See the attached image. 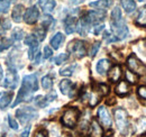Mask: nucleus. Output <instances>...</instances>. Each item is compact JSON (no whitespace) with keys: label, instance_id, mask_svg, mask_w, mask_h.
<instances>
[{"label":"nucleus","instance_id":"f257e3e1","mask_svg":"<svg viewBox=\"0 0 146 137\" xmlns=\"http://www.w3.org/2000/svg\"><path fill=\"white\" fill-rule=\"evenodd\" d=\"M37 90H38V81H37L36 75L29 74V75L24 76V79L21 81V88L19 90L17 99L14 102L13 107L17 106L21 101H29L32 99L33 93L36 92Z\"/></svg>","mask_w":146,"mask_h":137},{"label":"nucleus","instance_id":"f03ea898","mask_svg":"<svg viewBox=\"0 0 146 137\" xmlns=\"http://www.w3.org/2000/svg\"><path fill=\"white\" fill-rule=\"evenodd\" d=\"M113 115H115V121H116L118 129L120 130L121 134L126 135L128 132V125H129L128 124V115L126 110L123 108H117V109H115Z\"/></svg>","mask_w":146,"mask_h":137},{"label":"nucleus","instance_id":"7ed1b4c3","mask_svg":"<svg viewBox=\"0 0 146 137\" xmlns=\"http://www.w3.org/2000/svg\"><path fill=\"white\" fill-rule=\"evenodd\" d=\"M79 117H80L79 109H76L74 107H70L64 111V114L62 116V124L69 128H73V127H75V125L79 120Z\"/></svg>","mask_w":146,"mask_h":137},{"label":"nucleus","instance_id":"20e7f679","mask_svg":"<svg viewBox=\"0 0 146 137\" xmlns=\"http://www.w3.org/2000/svg\"><path fill=\"white\" fill-rule=\"evenodd\" d=\"M127 68L131 72L138 74V75H144L146 74V65L144 63H142L135 55H130L127 59Z\"/></svg>","mask_w":146,"mask_h":137},{"label":"nucleus","instance_id":"39448f33","mask_svg":"<svg viewBox=\"0 0 146 137\" xmlns=\"http://www.w3.org/2000/svg\"><path fill=\"white\" fill-rule=\"evenodd\" d=\"M16 116L21 124H27L37 117V111L32 107H24L17 110Z\"/></svg>","mask_w":146,"mask_h":137},{"label":"nucleus","instance_id":"423d86ee","mask_svg":"<svg viewBox=\"0 0 146 137\" xmlns=\"http://www.w3.org/2000/svg\"><path fill=\"white\" fill-rule=\"evenodd\" d=\"M68 51L70 52L71 54H73L75 57H78V59H82L87 54V49H86L84 42L83 41H79V39H74L69 44Z\"/></svg>","mask_w":146,"mask_h":137},{"label":"nucleus","instance_id":"0eeeda50","mask_svg":"<svg viewBox=\"0 0 146 137\" xmlns=\"http://www.w3.org/2000/svg\"><path fill=\"white\" fill-rule=\"evenodd\" d=\"M106 17V11L104 10H93V11H89L86 16H83L81 20H83L88 26L90 25H96L99 24L101 21H104V19Z\"/></svg>","mask_w":146,"mask_h":137},{"label":"nucleus","instance_id":"6e6552de","mask_svg":"<svg viewBox=\"0 0 146 137\" xmlns=\"http://www.w3.org/2000/svg\"><path fill=\"white\" fill-rule=\"evenodd\" d=\"M111 28H112L113 35L117 37L118 41L124 39L128 36V28L124 19L120 21H117V23H111Z\"/></svg>","mask_w":146,"mask_h":137},{"label":"nucleus","instance_id":"1a4fd4ad","mask_svg":"<svg viewBox=\"0 0 146 137\" xmlns=\"http://www.w3.org/2000/svg\"><path fill=\"white\" fill-rule=\"evenodd\" d=\"M18 84V75L16 73L15 70H11L9 68L7 71V74H6V79H5V82H3V86L6 88H9V89H15Z\"/></svg>","mask_w":146,"mask_h":137},{"label":"nucleus","instance_id":"9d476101","mask_svg":"<svg viewBox=\"0 0 146 137\" xmlns=\"http://www.w3.org/2000/svg\"><path fill=\"white\" fill-rule=\"evenodd\" d=\"M38 17H39V11L35 6L33 7H29L25 14H24V20L26 24H29V25H33L35 24L37 20H38Z\"/></svg>","mask_w":146,"mask_h":137},{"label":"nucleus","instance_id":"9b49d317","mask_svg":"<svg viewBox=\"0 0 146 137\" xmlns=\"http://www.w3.org/2000/svg\"><path fill=\"white\" fill-rule=\"evenodd\" d=\"M98 117H99V120H100L101 125L105 128H110L112 121H111V117H110L109 112L107 111V109L105 107H100L98 109Z\"/></svg>","mask_w":146,"mask_h":137},{"label":"nucleus","instance_id":"f8f14e48","mask_svg":"<svg viewBox=\"0 0 146 137\" xmlns=\"http://www.w3.org/2000/svg\"><path fill=\"white\" fill-rule=\"evenodd\" d=\"M60 90L63 94L69 96V97H73V92L75 91V86L72 81L64 79L60 82Z\"/></svg>","mask_w":146,"mask_h":137},{"label":"nucleus","instance_id":"ddd939ff","mask_svg":"<svg viewBox=\"0 0 146 137\" xmlns=\"http://www.w3.org/2000/svg\"><path fill=\"white\" fill-rule=\"evenodd\" d=\"M55 98H56V93H55V92L50 93V94H48V96H46V97L38 96V97L35 98V104H36L37 107H39V108H44V107H45L48 102L53 101Z\"/></svg>","mask_w":146,"mask_h":137},{"label":"nucleus","instance_id":"4468645a","mask_svg":"<svg viewBox=\"0 0 146 137\" xmlns=\"http://www.w3.org/2000/svg\"><path fill=\"white\" fill-rule=\"evenodd\" d=\"M64 28H65V32L66 34H72L74 33L76 29H78V20L76 18L74 17H68L64 21Z\"/></svg>","mask_w":146,"mask_h":137},{"label":"nucleus","instance_id":"2eb2a0df","mask_svg":"<svg viewBox=\"0 0 146 137\" xmlns=\"http://www.w3.org/2000/svg\"><path fill=\"white\" fill-rule=\"evenodd\" d=\"M110 67H111V62H110L109 60H107V59H102V60H100V61L97 63L96 70H97V72H98L99 74L105 75V74L109 71Z\"/></svg>","mask_w":146,"mask_h":137},{"label":"nucleus","instance_id":"dca6fc26","mask_svg":"<svg viewBox=\"0 0 146 137\" xmlns=\"http://www.w3.org/2000/svg\"><path fill=\"white\" fill-rule=\"evenodd\" d=\"M129 91H130V88H129V84H128L127 81H119L118 83H117V86L115 88V92L118 94V96H121V97H124V96H127L128 93H129Z\"/></svg>","mask_w":146,"mask_h":137},{"label":"nucleus","instance_id":"f3484780","mask_svg":"<svg viewBox=\"0 0 146 137\" xmlns=\"http://www.w3.org/2000/svg\"><path fill=\"white\" fill-rule=\"evenodd\" d=\"M38 5L43 9L44 13L48 14V13H52L53 11L56 2H55V0H38Z\"/></svg>","mask_w":146,"mask_h":137},{"label":"nucleus","instance_id":"a211bd4d","mask_svg":"<svg viewBox=\"0 0 146 137\" xmlns=\"http://www.w3.org/2000/svg\"><path fill=\"white\" fill-rule=\"evenodd\" d=\"M121 68L117 64V65H115V67H112V68H110L109 71V80L111 82H118L119 80H120V78H121Z\"/></svg>","mask_w":146,"mask_h":137},{"label":"nucleus","instance_id":"6ab92c4d","mask_svg":"<svg viewBox=\"0 0 146 137\" xmlns=\"http://www.w3.org/2000/svg\"><path fill=\"white\" fill-rule=\"evenodd\" d=\"M112 5V0H98V1H93L90 2V7L96 8L98 10H106L107 8H109Z\"/></svg>","mask_w":146,"mask_h":137},{"label":"nucleus","instance_id":"aec40b11","mask_svg":"<svg viewBox=\"0 0 146 137\" xmlns=\"http://www.w3.org/2000/svg\"><path fill=\"white\" fill-rule=\"evenodd\" d=\"M24 15V6L23 5H16L13 9V14H11V18L15 23H20L21 18Z\"/></svg>","mask_w":146,"mask_h":137},{"label":"nucleus","instance_id":"412c9836","mask_svg":"<svg viewBox=\"0 0 146 137\" xmlns=\"http://www.w3.org/2000/svg\"><path fill=\"white\" fill-rule=\"evenodd\" d=\"M14 98V93L11 91H8V92H5L2 96H1V99H0V108L1 109H5L6 107H8L11 100Z\"/></svg>","mask_w":146,"mask_h":137},{"label":"nucleus","instance_id":"4be33fe9","mask_svg":"<svg viewBox=\"0 0 146 137\" xmlns=\"http://www.w3.org/2000/svg\"><path fill=\"white\" fill-rule=\"evenodd\" d=\"M63 42H64V35L62 34V33H56L53 36V38L51 39V45H52L53 49L57 50Z\"/></svg>","mask_w":146,"mask_h":137},{"label":"nucleus","instance_id":"5701e85b","mask_svg":"<svg viewBox=\"0 0 146 137\" xmlns=\"http://www.w3.org/2000/svg\"><path fill=\"white\" fill-rule=\"evenodd\" d=\"M91 135L92 137H101L102 136V128L98 124L96 119L92 120L91 122Z\"/></svg>","mask_w":146,"mask_h":137},{"label":"nucleus","instance_id":"b1692460","mask_svg":"<svg viewBox=\"0 0 146 137\" xmlns=\"http://www.w3.org/2000/svg\"><path fill=\"white\" fill-rule=\"evenodd\" d=\"M121 6L124 8V10L130 14L136 9V2L134 0H121Z\"/></svg>","mask_w":146,"mask_h":137},{"label":"nucleus","instance_id":"393cba45","mask_svg":"<svg viewBox=\"0 0 146 137\" xmlns=\"http://www.w3.org/2000/svg\"><path fill=\"white\" fill-rule=\"evenodd\" d=\"M125 76H126V81H127L128 83L135 84V83H137V81H138V74L131 72L130 70H127V71L125 72Z\"/></svg>","mask_w":146,"mask_h":137},{"label":"nucleus","instance_id":"a878e982","mask_svg":"<svg viewBox=\"0 0 146 137\" xmlns=\"http://www.w3.org/2000/svg\"><path fill=\"white\" fill-rule=\"evenodd\" d=\"M100 93L96 90V92H93L91 94H89L88 96V100H89V104L91 106V107H94V106H97V103L100 101Z\"/></svg>","mask_w":146,"mask_h":137},{"label":"nucleus","instance_id":"bb28decb","mask_svg":"<svg viewBox=\"0 0 146 137\" xmlns=\"http://www.w3.org/2000/svg\"><path fill=\"white\" fill-rule=\"evenodd\" d=\"M120 20H123L121 10H120L118 7H116V8L112 10V13H111V21H110V23H117V21H120Z\"/></svg>","mask_w":146,"mask_h":137},{"label":"nucleus","instance_id":"cd10ccee","mask_svg":"<svg viewBox=\"0 0 146 137\" xmlns=\"http://www.w3.org/2000/svg\"><path fill=\"white\" fill-rule=\"evenodd\" d=\"M42 86H43V89H45V90H51L52 86H53L52 78L48 76V75L43 76V79H42Z\"/></svg>","mask_w":146,"mask_h":137},{"label":"nucleus","instance_id":"c85d7f7f","mask_svg":"<svg viewBox=\"0 0 146 137\" xmlns=\"http://www.w3.org/2000/svg\"><path fill=\"white\" fill-rule=\"evenodd\" d=\"M75 65L73 64V65H68V67H65V68H63L61 71H60V74L61 75H63V76H70V75H72L73 72H74V70H75Z\"/></svg>","mask_w":146,"mask_h":137},{"label":"nucleus","instance_id":"c756f323","mask_svg":"<svg viewBox=\"0 0 146 137\" xmlns=\"http://www.w3.org/2000/svg\"><path fill=\"white\" fill-rule=\"evenodd\" d=\"M45 35H46V29L43 26L35 29V32H34V36H35L37 41H43L45 38Z\"/></svg>","mask_w":146,"mask_h":137},{"label":"nucleus","instance_id":"7c9ffc66","mask_svg":"<svg viewBox=\"0 0 146 137\" xmlns=\"http://www.w3.org/2000/svg\"><path fill=\"white\" fill-rule=\"evenodd\" d=\"M13 44V41L11 39H8V38H0V52L5 51L7 49H9Z\"/></svg>","mask_w":146,"mask_h":137},{"label":"nucleus","instance_id":"2f4dec72","mask_svg":"<svg viewBox=\"0 0 146 137\" xmlns=\"http://www.w3.org/2000/svg\"><path fill=\"white\" fill-rule=\"evenodd\" d=\"M10 8V1L9 0H0V14L8 13Z\"/></svg>","mask_w":146,"mask_h":137},{"label":"nucleus","instance_id":"473e14b6","mask_svg":"<svg viewBox=\"0 0 146 137\" xmlns=\"http://www.w3.org/2000/svg\"><path fill=\"white\" fill-rule=\"evenodd\" d=\"M137 23L142 26H146V7L142 8L139 11V16L137 17Z\"/></svg>","mask_w":146,"mask_h":137},{"label":"nucleus","instance_id":"72a5a7b5","mask_svg":"<svg viewBox=\"0 0 146 137\" xmlns=\"http://www.w3.org/2000/svg\"><path fill=\"white\" fill-rule=\"evenodd\" d=\"M38 53H39V51H38V43H36V44L32 45L31 49H29V52H28V57H29V60H34Z\"/></svg>","mask_w":146,"mask_h":137},{"label":"nucleus","instance_id":"f704fd0d","mask_svg":"<svg viewBox=\"0 0 146 137\" xmlns=\"http://www.w3.org/2000/svg\"><path fill=\"white\" fill-rule=\"evenodd\" d=\"M97 91L100 93V96H101V97H104V96H107V94L109 93V86H107V84H104V83H101V84H98Z\"/></svg>","mask_w":146,"mask_h":137},{"label":"nucleus","instance_id":"c9c22d12","mask_svg":"<svg viewBox=\"0 0 146 137\" xmlns=\"http://www.w3.org/2000/svg\"><path fill=\"white\" fill-rule=\"evenodd\" d=\"M68 59H69V55H68V54H65V53H62V54H60V55H57V56L55 57L54 63L55 64H57V65H60V64L64 63Z\"/></svg>","mask_w":146,"mask_h":137},{"label":"nucleus","instance_id":"e433bc0d","mask_svg":"<svg viewBox=\"0 0 146 137\" xmlns=\"http://www.w3.org/2000/svg\"><path fill=\"white\" fill-rule=\"evenodd\" d=\"M23 37H24V32L21 29H19V28L14 29V32H13V38L15 41H20Z\"/></svg>","mask_w":146,"mask_h":137},{"label":"nucleus","instance_id":"4c0bfd02","mask_svg":"<svg viewBox=\"0 0 146 137\" xmlns=\"http://www.w3.org/2000/svg\"><path fill=\"white\" fill-rule=\"evenodd\" d=\"M137 94L142 100H146V86H141L137 89Z\"/></svg>","mask_w":146,"mask_h":137},{"label":"nucleus","instance_id":"58836bf2","mask_svg":"<svg viewBox=\"0 0 146 137\" xmlns=\"http://www.w3.org/2000/svg\"><path fill=\"white\" fill-rule=\"evenodd\" d=\"M36 43H37V39L35 38L34 35H29V36H27V37L25 38V44H26V45L32 46V45H34V44H36Z\"/></svg>","mask_w":146,"mask_h":137},{"label":"nucleus","instance_id":"ea45409f","mask_svg":"<svg viewBox=\"0 0 146 137\" xmlns=\"http://www.w3.org/2000/svg\"><path fill=\"white\" fill-rule=\"evenodd\" d=\"M99 49H100V42H96L93 45H92L91 47V51H90V56L91 57H94L96 56V54L98 53L99 51Z\"/></svg>","mask_w":146,"mask_h":137},{"label":"nucleus","instance_id":"a19ab883","mask_svg":"<svg viewBox=\"0 0 146 137\" xmlns=\"http://www.w3.org/2000/svg\"><path fill=\"white\" fill-rule=\"evenodd\" d=\"M8 124H9V126H10L11 129H14V130H17L18 129V122L14 119L11 116H8Z\"/></svg>","mask_w":146,"mask_h":137},{"label":"nucleus","instance_id":"79ce46f5","mask_svg":"<svg viewBox=\"0 0 146 137\" xmlns=\"http://www.w3.org/2000/svg\"><path fill=\"white\" fill-rule=\"evenodd\" d=\"M0 25L2 26L3 29H9V28H10V21L7 20L6 18H3V19L0 20Z\"/></svg>","mask_w":146,"mask_h":137},{"label":"nucleus","instance_id":"37998d69","mask_svg":"<svg viewBox=\"0 0 146 137\" xmlns=\"http://www.w3.org/2000/svg\"><path fill=\"white\" fill-rule=\"evenodd\" d=\"M52 54H53V51H52L51 47L46 46V47L44 49V59H50V57L52 56Z\"/></svg>","mask_w":146,"mask_h":137},{"label":"nucleus","instance_id":"c03bdc74","mask_svg":"<svg viewBox=\"0 0 146 137\" xmlns=\"http://www.w3.org/2000/svg\"><path fill=\"white\" fill-rule=\"evenodd\" d=\"M35 137H47V133L44 130V129H40L36 133Z\"/></svg>","mask_w":146,"mask_h":137},{"label":"nucleus","instance_id":"a18cd8bd","mask_svg":"<svg viewBox=\"0 0 146 137\" xmlns=\"http://www.w3.org/2000/svg\"><path fill=\"white\" fill-rule=\"evenodd\" d=\"M29 132H31V127H28V128H26L23 133H21V135L19 137H28V135H29Z\"/></svg>","mask_w":146,"mask_h":137},{"label":"nucleus","instance_id":"49530a36","mask_svg":"<svg viewBox=\"0 0 146 137\" xmlns=\"http://www.w3.org/2000/svg\"><path fill=\"white\" fill-rule=\"evenodd\" d=\"M102 29H104V25L98 26V28H96V29H94V34H99V33H100V31H102Z\"/></svg>","mask_w":146,"mask_h":137},{"label":"nucleus","instance_id":"de8ad7c7","mask_svg":"<svg viewBox=\"0 0 146 137\" xmlns=\"http://www.w3.org/2000/svg\"><path fill=\"white\" fill-rule=\"evenodd\" d=\"M2 75H3V72H2V68L0 67V81L2 80Z\"/></svg>","mask_w":146,"mask_h":137},{"label":"nucleus","instance_id":"09e8293b","mask_svg":"<svg viewBox=\"0 0 146 137\" xmlns=\"http://www.w3.org/2000/svg\"><path fill=\"white\" fill-rule=\"evenodd\" d=\"M83 0H73V3H80V2H82Z\"/></svg>","mask_w":146,"mask_h":137},{"label":"nucleus","instance_id":"8fccbe9b","mask_svg":"<svg viewBox=\"0 0 146 137\" xmlns=\"http://www.w3.org/2000/svg\"><path fill=\"white\" fill-rule=\"evenodd\" d=\"M139 1H144V0H139Z\"/></svg>","mask_w":146,"mask_h":137},{"label":"nucleus","instance_id":"3c124183","mask_svg":"<svg viewBox=\"0 0 146 137\" xmlns=\"http://www.w3.org/2000/svg\"><path fill=\"white\" fill-rule=\"evenodd\" d=\"M144 137H146V136H144Z\"/></svg>","mask_w":146,"mask_h":137}]
</instances>
